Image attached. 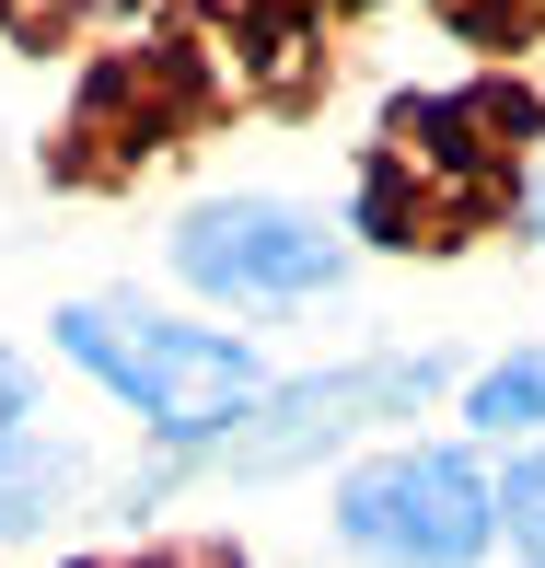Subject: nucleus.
Returning a JSON list of instances; mask_svg holds the SVG:
<instances>
[{"label": "nucleus", "instance_id": "f257e3e1", "mask_svg": "<svg viewBox=\"0 0 545 568\" xmlns=\"http://www.w3.org/2000/svg\"><path fill=\"white\" fill-rule=\"evenodd\" d=\"M534 93L523 82H464V93H406L360 163V232L395 255H453L523 197L534 151Z\"/></svg>", "mask_w": 545, "mask_h": 568}, {"label": "nucleus", "instance_id": "f03ea898", "mask_svg": "<svg viewBox=\"0 0 545 568\" xmlns=\"http://www.w3.org/2000/svg\"><path fill=\"white\" fill-rule=\"evenodd\" d=\"M59 348L82 359L105 395H128L163 442H232V418L255 406V348L210 337V325L140 314V302H70Z\"/></svg>", "mask_w": 545, "mask_h": 568}, {"label": "nucleus", "instance_id": "7ed1b4c3", "mask_svg": "<svg viewBox=\"0 0 545 568\" xmlns=\"http://www.w3.org/2000/svg\"><path fill=\"white\" fill-rule=\"evenodd\" d=\"M210 105H221V70L198 59V47H174V36L117 47V59L82 82V105H70L47 163H59V186H117V174H140L151 151H174Z\"/></svg>", "mask_w": 545, "mask_h": 568}, {"label": "nucleus", "instance_id": "20e7f679", "mask_svg": "<svg viewBox=\"0 0 545 568\" xmlns=\"http://www.w3.org/2000/svg\"><path fill=\"white\" fill-rule=\"evenodd\" d=\"M336 534L372 568H476L499 534V487L464 453H383L336 487Z\"/></svg>", "mask_w": 545, "mask_h": 568}, {"label": "nucleus", "instance_id": "39448f33", "mask_svg": "<svg viewBox=\"0 0 545 568\" xmlns=\"http://www.w3.org/2000/svg\"><path fill=\"white\" fill-rule=\"evenodd\" d=\"M174 267L221 302H302L336 278V232H314L279 197H210L186 232H174Z\"/></svg>", "mask_w": 545, "mask_h": 568}, {"label": "nucleus", "instance_id": "423d86ee", "mask_svg": "<svg viewBox=\"0 0 545 568\" xmlns=\"http://www.w3.org/2000/svg\"><path fill=\"white\" fill-rule=\"evenodd\" d=\"M418 395H430V359H372V372L291 383V395L268 406V429H232V442H221V464H232V476H279V464L349 442L360 418H395V406H418Z\"/></svg>", "mask_w": 545, "mask_h": 568}, {"label": "nucleus", "instance_id": "0eeeda50", "mask_svg": "<svg viewBox=\"0 0 545 568\" xmlns=\"http://www.w3.org/2000/svg\"><path fill=\"white\" fill-rule=\"evenodd\" d=\"M325 12H349V0H232V23H244V59H268L279 93L314 82V70H302V36H314Z\"/></svg>", "mask_w": 545, "mask_h": 568}, {"label": "nucleus", "instance_id": "6e6552de", "mask_svg": "<svg viewBox=\"0 0 545 568\" xmlns=\"http://www.w3.org/2000/svg\"><path fill=\"white\" fill-rule=\"evenodd\" d=\"M464 418H476V429H545V348L499 359V372L464 395Z\"/></svg>", "mask_w": 545, "mask_h": 568}, {"label": "nucleus", "instance_id": "1a4fd4ad", "mask_svg": "<svg viewBox=\"0 0 545 568\" xmlns=\"http://www.w3.org/2000/svg\"><path fill=\"white\" fill-rule=\"evenodd\" d=\"M441 23L476 47H523V36H545V0H441Z\"/></svg>", "mask_w": 545, "mask_h": 568}, {"label": "nucleus", "instance_id": "9d476101", "mask_svg": "<svg viewBox=\"0 0 545 568\" xmlns=\"http://www.w3.org/2000/svg\"><path fill=\"white\" fill-rule=\"evenodd\" d=\"M499 510H511V534H523V557L545 568V453L511 464V487H499Z\"/></svg>", "mask_w": 545, "mask_h": 568}, {"label": "nucleus", "instance_id": "9b49d317", "mask_svg": "<svg viewBox=\"0 0 545 568\" xmlns=\"http://www.w3.org/2000/svg\"><path fill=\"white\" fill-rule=\"evenodd\" d=\"M82 568H244L232 546H151V557H82Z\"/></svg>", "mask_w": 545, "mask_h": 568}, {"label": "nucleus", "instance_id": "f8f14e48", "mask_svg": "<svg viewBox=\"0 0 545 568\" xmlns=\"http://www.w3.org/2000/svg\"><path fill=\"white\" fill-rule=\"evenodd\" d=\"M0 12H12L23 36H59V12H70V0H0Z\"/></svg>", "mask_w": 545, "mask_h": 568}, {"label": "nucleus", "instance_id": "ddd939ff", "mask_svg": "<svg viewBox=\"0 0 545 568\" xmlns=\"http://www.w3.org/2000/svg\"><path fill=\"white\" fill-rule=\"evenodd\" d=\"M0 406H12V418L36 406V383H23V359H12V348H0Z\"/></svg>", "mask_w": 545, "mask_h": 568}, {"label": "nucleus", "instance_id": "4468645a", "mask_svg": "<svg viewBox=\"0 0 545 568\" xmlns=\"http://www.w3.org/2000/svg\"><path fill=\"white\" fill-rule=\"evenodd\" d=\"M534 232H545V186H534Z\"/></svg>", "mask_w": 545, "mask_h": 568}]
</instances>
